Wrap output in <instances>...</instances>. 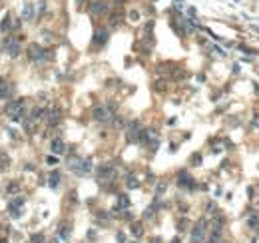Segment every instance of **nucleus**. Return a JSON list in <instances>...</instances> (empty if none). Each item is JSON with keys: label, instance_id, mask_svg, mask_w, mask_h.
<instances>
[{"label": "nucleus", "instance_id": "nucleus-1", "mask_svg": "<svg viewBox=\"0 0 259 243\" xmlns=\"http://www.w3.org/2000/svg\"><path fill=\"white\" fill-rule=\"evenodd\" d=\"M114 112H116V104H102V106L94 108L92 116L96 121H108L114 118Z\"/></svg>", "mask_w": 259, "mask_h": 243}, {"label": "nucleus", "instance_id": "nucleus-2", "mask_svg": "<svg viewBox=\"0 0 259 243\" xmlns=\"http://www.w3.org/2000/svg\"><path fill=\"white\" fill-rule=\"evenodd\" d=\"M68 167H70L74 173L84 175V173H88V171L92 169V161L90 160H80L78 156H72L70 160H68Z\"/></svg>", "mask_w": 259, "mask_h": 243}, {"label": "nucleus", "instance_id": "nucleus-3", "mask_svg": "<svg viewBox=\"0 0 259 243\" xmlns=\"http://www.w3.org/2000/svg\"><path fill=\"white\" fill-rule=\"evenodd\" d=\"M207 231H209V227H207V221H205V219H199L197 223L193 225V229H192V243H201L203 239H205Z\"/></svg>", "mask_w": 259, "mask_h": 243}, {"label": "nucleus", "instance_id": "nucleus-4", "mask_svg": "<svg viewBox=\"0 0 259 243\" xmlns=\"http://www.w3.org/2000/svg\"><path fill=\"white\" fill-rule=\"evenodd\" d=\"M28 58H30L32 62H40V60H48V58H52V54H50V50H44L42 46L32 44L30 48H28Z\"/></svg>", "mask_w": 259, "mask_h": 243}, {"label": "nucleus", "instance_id": "nucleus-5", "mask_svg": "<svg viewBox=\"0 0 259 243\" xmlns=\"http://www.w3.org/2000/svg\"><path fill=\"white\" fill-rule=\"evenodd\" d=\"M4 46H6V52L10 54V56H18L20 54V46L12 38H4Z\"/></svg>", "mask_w": 259, "mask_h": 243}, {"label": "nucleus", "instance_id": "nucleus-6", "mask_svg": "<svg viewBox=\"0 0 259 243\" xmlns=\"http://www.w3.org/2000/svg\"><path fill=\"white\" fill-rule=\"evenodd\" d=\"M50 149H52V153H64V149H66V145H64V141L60 140V137H56V140H52V145H50Z\"/></svg>", "mask_w": 259, "mask_h": 243}, {"label": "nucleus", "instance_id": "nucleus-7", "mask_svg": "<svg viewBox=\"0 0 259 243\" xmlns=\"http://www.w3.org/2000/svg\"><path fill=\"white\" fill-rule=\"evenodd\" d=\"M90 12L92 14H104V12H108V2H94L90 6Z\"/></svg>", "mask_w": 259, "mask_h": 243}, {"label": "nucleus", "instance_id": "nucleus-8", "mask_svg": "<svg viewBox=\"0 0 259 243\" xmlns=\"http://www.w3.org/2000/svg\"><path fill=\"white\" fill-rule=\"evenodd\" d=\"M106 40H108V30H98L96 32V38H94V44L96 46H102V44H106Z\"/></svg>", "mask_w": 259, "mask_h": 243}, {"label": "nucleus", "instance_id": "nucleus-9", "mask_svg": "<svg viewBox=\"0 0 259 243\" xmlns=\"http://www.w3.org/2000/svg\"><path fill=\"white\" fill-rule=\"evenodd\" d=\"M8 96H10V86L0 78V100H6Z\"/></svg>", "mask_w": 259, "mask_h": 243}, {"label": "nucleus", "instance_id": "nucleus-10", "mask_svg": "<svg viewBox=\"0 0 259 243\" xmlns=\"http://www.w3.org/2000/svg\"><path fill=\"white\" fill-rule=\"evenodd\" d=\"M128 205H130V199H128V195H126V193H122V195H118V207L116 209H114V211H120V207H128Z\"/></svg>", "mask_w": 259, "mask_h": 243}, {"label": "nucleus", "instance_id": "nucleus-11", "mask_svg": "<svg viewBox=\"0 0 259 243\" xmlns=\"http://www.w3.org/2000/svg\"><path fill=\"white\" fill-rule=\"evenodd\" d=\"M48 121H50V125H56L58 121H60V110H52V112H50Z\"/></svg>", "mask_w": 259, "mask_h": 243}, {"label": "nucleus", "instance_id": "nucleus-12", "mask_svg": "<svg viewBox=\"0 0 259 243\" xmlns=\"http://www.w3.org/2000/svg\"><path fill=\"white\" fill-rule=\"evenodd\" d=\"M44 114H46V110L44 108H34L32 110V114H30V118L36 121V120H40V118H44Z\"/></svg>", "mask_w": 259, "mask_h": 243}, {"label": "nucleus", "instance_id": "nucleus-13", "mask_svg": "<svg viewBox=\"0 0 259 243\" xmlns=\"http://www.w3.org/2000/svg\"><path fill=\"white\" fill-rule=\"evenodd\" d=\"M132 235H134V237H142V235H144L142 223H134V225H132Z\"/></svg>", "mask_w": 259, "mask_h": 243}, {"label": "nucleus", "instance_id": "nucleus-14", "mask_svg": "<svg viewBox=\"0 0 259 243\" xmlns=\"http://www.w3.org/2000/svg\"><path fill=\"white\" fill-rule=\"evenodd\" d=\"M50 187H58V183H60V173L58 171H54V173H50Z\"/></svg>", "mask_w": 259, "mask_h": 243}, {"label": "nucleus", "instance_id": "nucleus-15", "mask_svg": "<svg viewBox=\"0 0 259 243\" xmlns=\"http://www.w3.org/2000/svg\"><path fill=\"white\" fill-rule=\"evenodd\" d=\"M58 235L62 237V239H66L68 235H70V227H68V223H62L60 229H58Z\"/></svg>", "mask_w": 259, "mask_h": 243}, {"label": "nucleus", "instance_id": "nucleus-16", "mask_svg": "<svg viewBox=\"0 0 259 243\" xmlns=\"http://www.w3.org/2000/svg\"><path fill=\"white\" fill-rule=\"evenodd\" d=\"M247 227H249V229H257V227H259V217H257V215H251V217L247 219Z\"/></svg>", "mask_w": 259, "mask_h": 243}, {"label": "nucleus", "instance_id": "nucleus-17", "mask_svg": "<svg viewBox=\"0 0 259 243\" xmlns=\"http://www.w3.org/2000/svg\"><path fill=\"white\" fill-rule=\"evenodd\" d=\"M22 18H24V20H30V18H32V4H26V6H24Z\"/></svg>", "mask_w": 259, "mask_h": 243}, {"label": "nucleus", "instance_id": "nucleus-18", "mask_svg": "<svg viewBox=\"0 0 259 243\" xmlns=\"http://www.w3.org/2000/svg\"><path fill=\"white\" fill-rule=\"evenodd\" d=\"M164 191H165V181H160L158 183V189H156V197H160Z\"/></svg>", "mask_w": 259, "mask_h": 243}, {"label": "nucleus", "instance_id": "nucleus-19", "mask_svg": "<svg viewBox=\"0 0 259 243\" xmlns=\"http://www.w3.org/2000/svg\"><path fill=\"white\" fill-rule=\"evenodd\" d=\"M10 26H12V24H10V18L6 16V18L2 20V30H4V32H6V30H10Z\"/></svg>", "mask_w": 259, "mask_h": 243}, {"label": "nucleus", "instance_id": "nucleus-20", "mask_svg": "<svg viewBox=\"0 0 259 243\" xmlns=\"http://www.w3.org/2000/svg\"><path fill=\"white\" fill-rule=\"evenodd\" d=\"M30 241L32 243H42V241H44V237H42V233H38V235H32L30 237Z\"/></svg>", "mask_w": 259, "mask_h": 243}, {"label": "nucleus", "instance_id": "nucleus-21", "mask_svg": "<svg viewBox=\"0 0 259 243\" xmlns=\"http://www.w3.org/2000/svg\"><path fill=\"white\" fill-rule=\"evenodd\" d=\"M126 183H128V187H138V181H136V177H132V175L128 177V181H126Z\"/></svg>", "mask_w": 259, "mask_h": 243}, {"label": "nucleus", "instance_id": "nucleus-22", "mask_svg": "<svg viewBox=\"0 0 259 243\" xmlns=\"http://www.w3.org/2000/svg\"><path fill=\"white\" fill-rule=\"evenodd\" d=\"M188 229V221H180L177 223V231H185Z\"/></svg>", "mask_w": 259, "mask_h": 243}, {"label": "nucleus", "instance_id": "nucleus-23", "mask_svg": "<svg viewBox=\"0 0 259 243\" xmlns=\"http://www.w3.org/2000/svg\"><path fill=\"white\" fill-rule=\"evenodd\" d=\"M116 239H118V243H126V235H124V233H122V231H118Z\"/></svg>", "mask_w": 259, "mask_h": 243}, {"label": "nucleus", "instance_id": "nucleus-24", "mask_svg": "<svg viewBox=\"0 0 259 243\" xmlns=\"http://www.w3.org/2000/svg\"><path fill=\"white\" fill-rule=\"evenodd\" d=\"M46 161H48L50 165H56V163H58V157H52V156H48V157H46Z\"/></svg>", "mask_w": 259, "mask_h": 243}, {"label": "nucleus", "instance_id": "nucleus-25", "mask_svg": "<svg viewBox=\"0 0 259 243\" xmlns=\"http://www.w3.org/2000/svg\"><path fill=\"white\" fill-rule=\"evenodd\" d=\"M253 125H259V114H257V118H253Z\"/></svg>", "mask_w": 259, "mask_h": 243}, {"label": "nucleus", "instance_id": "nucleus-26", "mask_svg": "<svg viewBox=\"0 0 259 243\" xmlns=\"http://www.w3.org/2000/svg\"><path fill=\"white\" fill-rule=\"evenodd\" d=\"M172 243H181V241H180V237H173V239H172Z\"/></svg>", "mask_w": 259, "mask_h": 243}, {"label": "nucleus", "instance_id": "nucleus-27", "mask_svg": "<svg viewBox=\"0 0 259 243\" xmlns=\"http://www.w3.org/2000/svg\"><path fill=\"white\" fill-rule=\"evenodd\" d=\"M50 243H60V241H58V239H52V241H50Z\"/></svg>", "mask_w": 259, "mask_h": 243}, {"label": "nucleus", "instance_id": "nucleus-28", "mask_svg": "<svg viewBox=\"0 0 259 243\" xmlns=\"http://www.w3.org/2000/svg\"><path fill=\"white\" fill-rule=\"evenodd\" d=\"M132 243H138V241H132Z\"/></svg>", "mask_w": 259, "mask_h": 243}]
</instances>
